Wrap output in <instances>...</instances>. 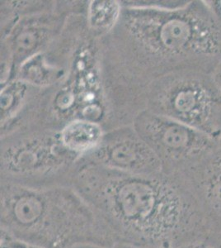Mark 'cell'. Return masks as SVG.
Instances as JSON below:
<instances>
[{
    "label": "cell",
    "mask_w": 221,
    "mask_h": 248,
    "mask_svg": "<svg viewBox=\"0 0 221 248\" xmlns=\"http://www.w3.org/2000/svg\"><path fill=\"white\" fill-rule=\"evenodd\" d=\"M1 232L36 248H111L120 243L75 188H1Z\"/></svg>",
    "instance_id": "obj_2"
},
{
    "label": "cell",
    "mask_w": 221,
    "mask_h": 248,
    "mask_svg": "<svg viewBox=\"0 0 221 248\" xmlns=\"http://www.w3.org/2000/svg\"><path fill=\"white\" fill-rule=\"evenodd\" d=\"M59 136L65 148L74 155L92 153L103 140L100 126L95 122L85 119L71 122Z\"/></svg>",
    "instance_id": "obj_8"
},
{
    "label": "cell",
    "mask_w": 221,
    "mask_h": 248,
    "mask_svg": "<svg viewBox=\"0 0 221 248\" xmlns=\"http://www.w3.org/2000/svg\"><path fill=\"white\" fill-rule=\"evenodd\" d=\"M154 105L160 115L210 136H221V93L212 78L188 71L162 83Z\"/></svg>",
    "instance_id": "obj_4"
},
{
    "label": "cell",
    "mask_w": 221,
    "mask_h": 248,
    "mask_svg": "<svg viewBox=\"0 0 221 248\" xmlns=\"http://www.w3.org/2000/svg\"></svg>",
    "instance_id": "obj_15"
},
{
    "label": "cell",
    "mask_w": 221,
    "mask_h": 248,
    "mask_svg": "<svg viewBox=\"0 0 221 248\" xmlns=\"http://www.w3.org/2000/svg\"><path fill=\"white\" fill-rule=\"evenodd\" d=\"M111 248H157L150 247H143V246L134 245L130 243H118Z\"/></svg>",
    "instance_id": "obj_13"
},
{
    "label": "cell",
    "mask_w": 221,
    "mask_h": 248,
    "mask_svg": "<svg viewBox=\"0 0 221 248\" xmlns=\"http://www.w3.org/2000/svg\"><path fill=\"white\" fill-rule=\"evenodd\" d=\"M213 79L216 82V85L218 87L219 91L221 93V65H219L217 67V70L216 71V73L213 77Z\"/></svg>",
    "instance_id": "obj_12"
},
{
    "label": "cell",
    "mask_w": 221,
    "mask_h": 248,
    "mask_svg": "<svg viewBox=\"0 0 221 248\" xmlns=\"http://www.w3.org/2000/svg\"><path fill=\"white\" fill-rule=\"evenodd\" d=\"M120 15V5L116 1H92L89 6L88 20L96 30L112 29Z\"/></svg>",
    "instance_id": "obj_9"
},
{
    "label": "cell",
    "mask_w": 221,
    "mask_h": 248,
    "mask_svg": "<svg viewBox=\"0 0 221 248\" xmlns=\"http://www.w3.org/2000/svg\"><path fill=\"white\" fill-rule=\"evenodd\" d=\"M60 136L21 142L3 153V170L17 177L45 176L56 173L74 157Z\"/></svg>",
    "instance_id": "obj_7"
},
{
    "label": "cell",
    "mask_w": 221,
    "mask_h": 248,
    "mask_svg": "<svg viewBox=\"0 0 221 248\" xmlns=\"http://www.w3.org/2000/svg\"><path fill=\"white\" fill-rule=\"evenodd\" d=\"M133 10L126 16V27L162 59L206 63L221 57V22L207 2Z\"/></svg>",
    "instance_id": "obj_3"
},
{
    "label": "cell",
    "mask_w": 221,
    "mask_h": 248,
    "mask_svg": "<svg viewBox=\"0 0 221 248\" xmlns=\"http://www.w3.org/2000/svg\"><path fill=\"white\" fill-rule=\"evenodd\" d=\"M211 3H207L210 7V9H212V11L215 13V15L217 16L219 19L221 21V1H210Z\"/></svg>",
    "instance_id": "obj_11"
},
{
    "label": "cell",
    "mask_w": 221,
    "mask_h": 248,
    "mask_svg": "<svg viewBox=\"0 0 221 248\" xmlns=\"http://www.w3.org/2000/svg\"><path fill=\"white\" fill-rule=\"evenodd\" d=\"M135 128L160 160L183 161L198 157L209 153L216 142L210 136L158 113L141 114Z\"/></svg>",
    "instance_id": "obj_5"
},
{
    "label": "cell",
    "mask_w": 221,
    "mask_h": 248,
    "mask_svg": "<svg viewBox=\"0 0 221 248\" xmlns=\"http://www.w3.org/2000/svg\"><path fill=\"white\" fill-rule=\"evenodd\" d=\"M75 189L120 243L163 248L182 229L187 204L179 189L155 174H132L92 164Z\"/></svg>",
    "instance_id": "obj_1"
},
{
    "label": "cell",
    "mask_w": 221,
    "mask_h": 248,
    "mask_svg": "<svg viewBox=\"0 0 221 248\" xmlns=\"http://www.w3.org/2000/svg\"><path fill=\"white\" fill-rule=\"evenodd\" d=\"M1 248H36L1 232Z\"/></svg>",
    "instance_id": "obj_10"
},
{
    "label": "cell",
    "mask_w": 221,
    "mask_h": 248,
    "mask_svg": "<svg viewBox=\"0 0 221 248\" xmlns=\"http://www.w3.org/2000/svg\"><path fill=\"white\" fill-rule=\"evenodd\" d=\"M89 154L92 164L126 173L155 174L161 168L160 158L136 131H121L103 138Z\"/></svg>",
    "instance_id": "obj_6"
},
{
    "label": "cell",
    "mask_w": 221,
    "mask_h": 248,
    "mask_svg": "<svg viewBox=\"0 0 221 248\" xmlns=\"http://www.w3.org/2000/svg\"><path fill=\"white\" fill-rule=\"evenodd\" d=\"M184 248H210L206 247H202V246H190V247H186Z\"/></svg>",
    "instance_id": "obj_14"
}]
</instances>
